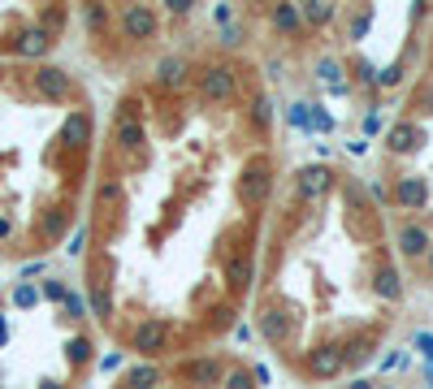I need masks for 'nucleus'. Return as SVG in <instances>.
<instances>
[{
  "mask_svg": "<svg viewBox=\"0 0 433 389\" xmlns=\"http://www.w3.org/2000/svg\"><path fill=\"white\" fill-rule=\"evenodd\" d=\"M199 100L204 104H230L239 95V74L225 65V61H213V65H204L199 69Z\"/></svg>",
  "mask_w": 433,
  "mask_h": 389,
  "instance_id": "1",
  "label": "nucleus"
},
{
  "mask_svg": "<svg viewBox=\"0 0 433 389\" xmlns=\"http://www.w3.org/2000/svg\"><path fill=\"white\" fill-rule=\"evenodd\" d=\"M117 31L131 43H147L161 35V13L152 5H126V9H117Z\"/></svg>",
  "mask_w": 433,
  "mask_h": 389,
  "instance_id": "2",
  "label": "nucleus"
},
{
  "mask_svg": "<svg viewBox=\"0 0 433 389\" xmlns=\"http://www.w3.org/2000/svg\"><path fill=\"white\" fill-rule=\"evenodd\" d=\"M269 177H273L269 156H256V161L243 169V177H239V203L243 207H260L265 195H269Z\"/></svg>",
  "mask_w": 433,
  "mask_h": 389,
  "instance_id": "3",
  "label": "nucleus"
},
{
  "mask_svg": "<svg viewBox=\"0 0 433 389\" xmlns=\"http://www.w3.org/2000/svg\"><path fill=\"white\" fill-rule=\"evenodd\" d=\"M394 243H399L403 259H412V264H416V259H429V251H433V229L425 221H399Z\"/></svg>",
  "mask_w": 433,
  "mask_h": 389,
  "instance_id": "4",
  "label": "nucleus"
},
{
  "mask_svg": "<svg viewBox=\"0 0 433 389\" xmlns=\"http://www.w3.org/2000/svg\"><path fill=\"white\" fill-rule=\"evenodd\" d=\"M329 191H334V169H329V165H303L295 173V199L312 203V199H321Z\"/></svg>",
  "mask_w": 433,
  "mask_h": 389,
  "instance_id": "5",
  "label": "nucleus"
},
{
  "mask_svg": "<svg viewBox=\"0 0 433 389\" xmlns=\"http://www.w3.org/2000/svg\"><path fill=\"white\" fill-rule=\"evenodd\" d=\"M303 368H308V376H317V381H334L347 363H342V346H317V350H308L303 355Z\"/></svg>",
  "mask_w": 433,
  "mask_h": 389,
  "instance_id": "6",
  "label": "nucleus"
},
{
  "mask_svg": "<svg viewBox=\"0 0 433 389\" xmlns=\"http://www.w3.org/2000/svg\"><path fill=\"white\" fill-rule=\"evenodd\" d=\"M131 346H135L143 359H156V355L169 346V325H165V320H143V325L135 329V337H131Z\"/></svg>",
  "mask_w": 433,
  "mask_h": 389,
  "instance_id": "7",
  "label": "nucleus"
},
{
  "mask_svg": "<svg viewBox=\"0 0 433 389\" xmlns=\"http://www.w3.org/2000/svg\"><path fill=\"white\" fill-rule=\"evenodd\" d=\"M35 91L44 95V100H69L74 95V78L65 74V69H57V65H39L35 69Z\"/></svg>",
  "mask_w": 433,
  "mask_h": 389,
  "instance_id": "8",
  "label": "nucleus"
},
{
  "mask_svg": "<svg viewBox=\"0 0 433 389\" xmlns=\"http://www.w3.org/2000/svg\"><path fill=\"white\" fill-rule=\"evenodd\" d=\"M256 329H260V337H265V342H273V346H286V342H291V329H295V320L286 316V311H277V307H260Z\"/></svg>",
  "mask_w": 433,
  "mask_h": 389,
  "instance_id": "9",
  "label": "nucleus"
},
{
  "mask_svg": "<svg viewBox=\"0 0 433 389\" xmlns=\"http://www.w3.org/2000/svg\"><path fill=\"white\" fill-rule=\"evenodd\" d=\"M187 78H191V61L187 57H161V65H156V87L161 91H182Z\"/></svg>",
  "mask_w": 433,
  "mask_h": 389,
  "instance_id": "10",
  "label": "nucleus"
},
{
  "mask_svg": "<svg viewBox=\"0 0 433 389\" xmlns=\"http://www.w3.org/2000/svg\"><path fill=\"white\" fill-rule=\"evenodd\" d=\"M394 203L403 207V212H420V207L429 203L425 177H399V182H394Z\"/></svg>",
  "mask_w": 433,
  "mask_h": 389,
  "instance_id": "11",
  "label": "nucleus"
},
{
  "mask_svg": "<svg viewBox=\"0 0 433 389\" xmlns=\"http://www.w3.org/2000/svg\"><path fill=\"white\" fill-rule=\"evenodd\" d=\"M373 294L386 299V303H399L403 299V277L394 273L390 259H377V273H373Z\"/></svg>",
  "mask_w": 433,
  "mask_h": 389,
  "instance_id": "12",
  "label": "nucleus"
},
{
  "mask_svg": "<svg viewBox=\"0 0 433 389\" xmlns=\"http://www.w3.org/2000/svg\"><path fill=\"white\" fill-rule=\"evenodd\" d=\"M269 22H273L277 35L299 39V31H303V5H273V9H269Z\"/></svg>",
  "mask_w": 433,
  "mask_h": 389,
  "instance_id": "13",
  "label": "nucleus"
},
{
  "mask_svg": "<svg viewBox=\"0 0 433 389\" xmlns=\"http://www.w3.org/2000/svg\"><path fill=\"white\" fill-rule=\"evenodd\" d=\"M420 143H425V130H420V125H412V121L390 125V135H386V147H390V151H416Z\"/></svg>",
  "mask_w": 433,
  "mask_h": 389,
  "instance_id": "14",
  "label": "nucleus"
},
{
  "mask_svg": "<svg viewBox=\"0 0 433 389\" xmlns=\"http://www.w3.org/2000/svg\"><path fill=\"white\" fill-rule=\"evenodd\" d=\"M61 139L69 143V147H87L91 143V113H69L65 117V125H61Z\"/></svg>",
  "mask_w": 433,
  "mask_h": 389,
  "instance_id": "15",
  "label": "nucleus"
},
{
  "mask_svg": "<svg viewBox=\"0 0 433 389\" xmlns=\"http://www.w3.org/2000/svg\"><path fill=\"white\" fill-rule=\"evenodd\" d=\"M182 372H187V381H195V389L221 385V363H217V359H191Z\"/></svg>",
  "mask_w": 433,
  "mask_h": 389,
  "instance_id": "16",
  "label": "nucleus"
},
{
  "mask_svg": "<svg viewBox=\"0 0 433 389\" xmlns=\"http://www.w3.org/2000/svg\"><path fill=\"white\" fill-rule=\"evenodd\" d=\"M113 143H117V151H139V161H147V156H143V125L139 121H117Z\"/></svg>",
  "mask_w": 433,
  "mask_h": 389,
  "instance_id": "17",
  "label": "nucleus"
},
{
  "mask_svg": "<svg viewBox=\"0 0 433 389\" xmlns=\"http://www.w3.org/2000/svg\"><path fill=\"white\" fill-rule=\"evenodd\" d=\"M225 285H230L234 294H243L251 285V259L247 255H230V259H225Z\"/></svg>",
  "mask_w": 433,
  "mask_h": 389,
  "instance_id": "18",
  "label": "nucleus"
},
{
  "mask_svg": "<svg viewBox=\"0 0 433 389\" xmlns=\"http://www.w3.org/2000/svg\"><path fill=\"white\" fill-rule=\"evenodd\" d=\"M273 100L269 95H251V130H256L260 139H269V130H273Z\"/></svg>",
  "mask_w": 433,
  "mask_h": 389,
  "instance_id": "19",
  "label": "nucleus"
},
{
  "mask_svg": "<svg viewBox=\"0 0 433 389\" xmlns=\"http://www.w3.org/2000/svg\"><path fill=\"white\" fill-rule=\"evenodd\" d=\"M334 18H338L334 0H308V5H303V26H317V31H321V26H329Z\"/></svg>",
  "mask_w": 433,
  "mask_h": 389,
  "instance_id": "20",
  "label": "nucleus"
},
{
  "mask_svg": "<svg viewBox=\"0 0 433 389\" xmlns=\"http://www.w3.org/2000/svg\"><path fill=\"white\" fill-rule=\"evenodd\" d=\"M373 350H377V333H360V337H355V342L342 350V363H347V368H360L364 359H373Z\"/></svg>",
  "mask_w": 433,
  "mask_h": 389,
  "instance_id": "21",
  "label": "nucleus"
},
{
  "mask_svg": "<svg viewBox=\"0 0 433 389\" xmlns=\"http://www.w3.org/2000/svg\"><path fill=\"white\" fill-rule=\"evenodd\" d=\"M342 69H347V65H342L338 57H321V61H317V78H321V83H325L329 91H347Z\"/></svg>",
  "mask_w": 433,
  "mask_h": 389,
  "instance_id": "22",
  "label": "nucleus"
},
{
  "mask_svg": "<svg viewBox=\"0 0 433 389\" xmlns=\"http://www.w3.org/2000/svg\"><path fill=\"white\" fill-rule=\"evenodd\" d=\"M48 48H53V39L44 35V26H31V31H22V39H18V52H22V57H44Z\"/></svg>",
  "mask_w": 433,
  "mask_h": 389,
  "instance_id": "23",
  "label": "nucleus"
},
{
  "mask_svg": "<svg viewBox=\"0 0 433 389\" xmlns=\"http://www.w3.org/2000/svg\"><path fill=\"white\" fill-rule=\"evenodd\" d=\"M121 385H131V389H152V385H161V368H156V363H139V368L126 372Z\"/></svg>",
  "mask_w": 433,
  "mask_h": 389,
  "instance_id": "24",
  "label": "nucleus"
},
{
  "mask_svg": "<svg viewBox=\"0 0 433 389\" xmlns=\"http://www.w3.org/2000/svg\"><path fill=\"white\" fill-rule=\"evenodd\" d=\"M83 22H87V31L105 35L109 22H113V13H109V5H87V9H83Z\"/></svg>",
  "mask_w": 433,
  "mask_h": 389,
  "instance_id": "25",
  "label": "nucleus"
},
{
  "mask_svg": "<svg viewBox=\"0 0 433 389\" xmlns=\"http://www.w3.org/2000/svg\"><path fill=\"white\" fill-rule=\"evenodd\" d=\"M221 389H256L251 368H230V376H221Z\"/></svg>",
  "mask_w": 433,
  "mask_h": 389,
  "instance_id": "26",
  "label": "nucleus"
},
{
  "mask_svg": "<svg viewBox=\"0 0 433 389\" xmlns=\"http://www.w3.org/2000/svg\"><path fill=\"white\" fill-rule=\"evenodd\" d=\"M368 22H373V9H355V13H351V26H347V39H351V43H355V39H364Z\"/></svg>",
  "mask_w": 433,
  "mask_h": 389,
  "instance_id": "27",
  "label": "nucleus"
},
{
  "mask_svg": "<svg viewBox=\"0 0 433 389\" xmlns=\"http://www.w3.org/2000/svg\"><path fill=\"white\" fill-rule=\"evenodd\" d=\"M91 337H74V342H69V363H74V368H83V363L91 359Z\"/></svg>",
  "mask_w": 433,
  "mask_h": 389,
  "instance_id": "28",
  "label": "nucleus"
},
{
  "mask_svg": "<svg viewBox=\"0 0 433 389\" xmlns=\"http://www.w3.org/2000/svg\"><path fill=\"white\" fill-rule=\"evenodd\" d=\"M44 35L53 39V35H61V26H65V9H44Z\"/></svg>",
  "mask_w": 433,
  "mask_h": 389,
  "instance_id": "29",
  "label": "nucleus"
},
{
  "mask_svg": "<svg viewBox=\"0 0 433 389\" xmlns=\"http://www.w3.org/2000/svg\"><path fill=\"white\" fill-rule=\"evenodd\" d=\"M291 125L295 130H312V104H291Z\"/></svg>",
  "mask_w": 433,
  "mask_h": 389,
  "instance_id": "30",
  "label": "nucleus"
},
{
  "mask_svg": "<svg viewBox=\"0 0 433 389\" xmlns=\"http://www.w3.org/2000/svg\"><path fill=\"white\" fill-rule=\"evenodd\" d=\"M403 74H407V65H403V61H394V65H386V69H381V78H377V83H381V87H399V83H403Z\"/></svg>",
  "mask_w": 433,
  "mask_h": 389,
  "instance_id": "31",
  "label": "nucleus"
},
{
  "mask_svg": "<svg viewBox=\"0 0 433 389\" xmlns=\"http://www.w3.org/2000/svg\"><path fill=\"white\" fill-rule=\"evenodd\" d=\"M165 9H169L173 18H187V13L195 9V0H165Z\"/></svg>",
  "mask_w": 433,
  "mask_h": 389,
  "instance_id": "32",
  "label": "nucleus"
},
{
  "mask_svg": "<svg viewBox=\"0 0 433 389\" xmlns=\"http://www.w3.org/2000/svg\"><path fill=\"white\" fill-rule=\"evenodd\" d=\"M44 294H48V299H53V303H61V299H69V290H65V285H61V281H44Z\"/></svg>",
  "mask_w": 433,
  "mask_h": 389,
  "instance_id": "33",
  "label": "nucleus"
},
{
  "mask_svg": "<svg viewBox=\"0 0 433 389\" xmlns=\"http://www.w3.org/2000/svg\"><path fill=\"white\" fill-rule=\"evenodd\" d=\"M13 299H18L22 307H27V303H35V290H31V285H18V290H13Z\"/></svg>",
  "mask_w": 433,
  "mask_h": 389,
  "instance_id": "34",
  "label": "nucleus"
},
{
  "mask_svg": "<svg viewBox=\"0 0 433 389\" xmlns=\"http://www.w3.org/2000/svg\"><path fill=\"white\" fill-rule=\"evenodd\" d=\"M416 346H420V350L433 359V333H416Z\"/></svg>",
  "mask_w": 433,
  "mask_h": 389,
  "instance_id": "35",
  "label": "nucleus"
},
{
  "mask_svg": "<svg viewBox=\"0 0 433 389\" xmlns=\"http://www.w3.org/2000/svg\"><path fill=\"white\" fill-rule=\"evenodd\" d=\"M377 130H381V117L368 113V117H364V135H377Z\"/></svg>",
  "mask_w": 433,
  "mask_h": 389,
  "instance_id": "36",
  "label": "nucleus"
},
{
  "mask_svg": "<svg viewBox=\"0 0 433 389\" xmlns=\"http://www.w3.org/2000/svg\"><path fill=\"white\" fill-rule=\"evenodd\" d=\"M347 389H377V381H368V376H355Z\"/></svg>",
  "mask_w": 433,
  "mask_h": 389,
  "instance_id": "37",
  "label": "nucleus"
},
{
  "mask_svg": "<svg viewBox=\"0 0 433 389\" xmlns=\"http://www.w3.org/2000/svg\"><path fill=\"white\" fill-rule=\"evenodd\" d=\"M39 389H65V385H57V381H44V385H39Z\"/></svg>",
  "mask_w": 433,
  "mask_h": 389,
  "instance_id": "38",
  "label": "nucleus"
},
{
  "mask_svg": "<svg viewBox=\"0 0 433 389\" xmlns=\"http://www.w3.org/2000/svg\"><path fill=\"white\" fill-rule=\"evenodd\" d=\"M425 264H429V273H433V251H429V259H425Z\"/></svg>",
  "mask_w": 433,
  "mask_h": 389,
  "instance_id": "39",
  "label": "nucleus"
},
{
  "mask_svg": "<svg viewBox=\"0 0 433 389\" xmlns=\"http://www.w3.org/2000/svg\"><path fill=\"white\" fill-rule=\"evenodd\" d=\"M377 389H394V385H377Z\"/></svg>",
  "mask_w": 433,
  "mask_h": 389,
  "instance_id": "40",
  "label": "nucleus"
}]
</instances>
